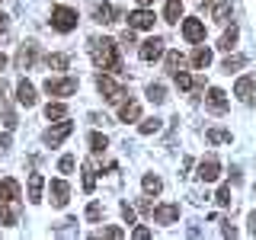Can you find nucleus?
Segmentation results:
<instances>
[{"mask_svg":"<svg viewBox=\"0 0 256 240\" xmlns=\"http://www.w3.org/2000/svg\"><path fill=\"white\" fill-rule=\"evenodd\" d=\"M148 100L154 102V106L166 102V86H164V84H150V86H148Z\"/></svg>","mask_w":256,"mask_h":240,"instance_id":"nucleus-29","label":"nucleus"},{"mask_svg":"<svg viewBox=\"0 0 256 240\" xmlns=\"http://www.w3.org/2000/svg\"><path fill=\"white\" fill-rule=\"evenodd\" d=\"M150 4H154V0H138V6H150Z\"/></svg>","mask_w":256,"mask_h":240,"instance_id":"nucleus-51","label":"nucleus"},{"mask_svg":"<svg viewBox=\"0 0 256 240\" xmlns=\"http://www.w3.org/2000/svg\"><path fill=\"white\" fill-rule=\"evenodd\" d=\"M45 93L48 96H74L77 93V80L74 77H48L45 80Z\"/></svg>","mask_w":256,"mask_h":240,"instance_id":"nucleus-4","label":"nucleus"},{"mask_svg":"<svg viewBox=\"0 0 256 240\" xmlns=\"http://www.w3.org/2000/svg\"><path fill=\"white\" fill-rule=\"evenodd\" d=\"M42 189H45V176L32 173L29 176V202H42Z\"/></svg>","mask_w":256,"mask_h":240,"instance_id":"nucleus-21","label":"nucleus"},{"mask_svg":"<svg viewBox=\"0 0 256 240\" xmlns=\"http://www.w3.org/2000/svg\"><path fill=\"white\" fill-rule=\"evenodd\" d=\"M4 125H6V132H13V128H16V112L6 106V102H4Z\"/></svg>","mask_w":256,"mask_h":240,"instance_id":"nucleus-37","label":"nucleus"},{"mask_svg":"<svg viewBox=\"0 0 256 240\" xmlns=\"http://www.w3.org/2000/svg\"><path fill=\"white\" fill-rule=\"evenodd\" d=\"M160 54H164V38H160V36H150L148 42H141V48H138V58L144 64H154Z\"/></svg>","mask_w":256,"mask_h":240,"instance_id":"nucleus-5","label":"nucleus"},{"mask_svg":"<svg viewBox=\"0 0 256 240\" xmlns=\"http://www.w3.org/2000/svg\"><path fill=\"white\" fill-rule=\"evenodd\" d=\"M118 118H122V122H138V118H141V106L134 100L122 102V106H118Z\"/></svg>","mask_w":256,"mask_h":240,"instance_id":"nucleus-20","label":"nucleus"},{"mask_svg":"<svg viewBox=\"0 0 256 240\" xmlns=\"http://www.w3.org/2000/svg\"><path fill=\"white\" fill-rule=\"evenodd\" d=\"M90 122H96V125H106L109 118H106V116H96V112H93V116H90Z\"/></svg>","mask_w":256,"mask_h":240,"instance_id":"nucleus-48","label":"nucleus"},{"mask_svg":"<svg viewBox=\"0 0 256 240\" xmlns=\"http://www.w3.org/2000/svg\"><path fill=\"white\" fill-rule=\"evenodd\" d=\"M205 141L208 144H230V132H224V128H208Z\"/></svg>","mask_w":256,"mask_h":240,"instance_id":"nucleus-27","label":"nucleus"},{"mask_svg":"<svg viewBox=\"0 0 256 240\" xmlns=\"http://www.w3.org/2000/svg\"><path fill=\"white\" fill-rule=\"evenodd\" d=\"M6 150H10V132L0 134V154H6Z\"/></svg>","mask_w":256,"mask_h":240,"instance_id":"nucleus-43","label":"nucleus"},{"mask_svg":"<svg viewBox=\"0 0 256 240\" xmlns=\"http://www.w3.org/2000/svg\"><path fill=\"white\" fill-rule=\"evenodd\" d=\"M246 224H250V228H246V230H250V234L256 237V212H250V218H246Z\"/></svg>","mask_w":256,"mask_h":240,"instance_id":"nucleus-45","label":"nucleus"},{"mask_svg":"<svg viewBox=\"0 0 256 240\" xmlns=\"http://www.w3.org/2000/svg\"><path fill=\"white\" fill-rule=\"evenodd\" d=\"M148 237H150L148 228H134V240H148Z\"/></svg>","mask_w":256,"mask_h":240,"instance_id":"nucleus-44","label":"nucleus"},{"mask_svg":"<svg viewBox=\"0 0 256 240\" xmlns=\"http://www.w3.org/2000/svg\"><path fill=\"white\" fill-rule=\"evenodd\" d=\"M70 132H74V122H58L54 128L45 132V144H48V148H58L64 138H70Z\"/></svg>","mask_w":256,"mask_h":240,"instance_id":"nucleus-13","label":"nucleus"},{"mask_svg":"<svg viewBox=\"0 0 256 240\" xmlns=\"http://www.w3.org/2000/svg\"><path fill=\"white\" fill-rule=\"evenodd\" d=\"M202 10L214 16V22H230V0H202Z\"/></svg>","mask_w":256,"mask_h":240,"instance_id":"nucleus-10","label":"nucleus"},{"mask_svg":"<svg viewBox=\"0 0 256 240\" xmlns=\"http://www.w3.org/2000/svg\"><path fill=\"white\" fill-rule=\"evenodd\" d=\"M45 118H48V122H61V118H68V106H64V102H48V106H45Z\"/></svg>","mask_w":256,"mask_h":240,"instance_id":"nucleus-23","label":"nucleus"},{"mask_svg":"<svg viewBox=\"0 0 256 240\" xmlns=\"http://www.w3.org/2000/svg\"><path fill=\"white\" fill-rule=\"evenodd\" d=\"M173 77H176V86H180L182 93H189V90H192V77L186 74V70H176Z\"/></svg>","mask_w":256,"mask_h":240,"instance_id":"nucleus-35","label":"nucleus"},{"mask_svg":"<svg viewBox=\"0 0 256 240\" xmlns=\"http://www.w3.org/2000/svg\"><path fill=\"white\" fill-rule=\"evenodd\" d=\"M77 10H70V6H52V29L58 32H74L77 29Z\"/></svg>","mask_w":256,"mask_h":240,"instance_id":"nucleus-3","label":"nucleus"},{"mask_svg":"<svg viewBox=\"0 0 256 240\" xmlns=\"http://www.w3.org/2000/svg\"><path fill=\"white\" fill-rule=\"evenodd\" d=\"M4 68H6V54L0 52V70H4Z\"/></svg>","mask_w":256,"mask_h":240,"instance_id":"nucleus-50","label":"nucleus"},{"mask_svg":"<svg viewBox=\"0 0 256 240\" xmlns=\"http://www.w3.org/2000/svg\"><path fill=\"white\" fill-rule=\"evenodd\" d=\"M106 148H109V138H106V134H100V132H93L90 134V150H93V154H102Z\"/></svg>","mask_w":256,"mask_h":240,"instance_id":"nucleus-32","label":"nucleus"},{"mask_svg":"<svg viewBox=\"0 0 256 240\" xmlns=\"http://www.w3.org/2000/svg\"><path fill=\"white\" fill-rule=\"evenodd\" d=\"M214 202L228 208V205H230V186H221V189H218V196H214Z\"/></svg>","mask_w":256,"mask_h":240,"instance_id":"nucleus-38","label":"nucleus"},{"mask_svg":"<svg viewBox=\"0 0 256 240\" xmlns=\"http://www.w3.org/2000/svg\"><path fill=\"white\" fill-rule=\"evenodd\" d=\"M205 106L214 112V116H224V112H228V93L224 90H218V86H208V93H205Z\"/></svg>","mask_w":256,"mask_h":240,"instance_id":"nucleus-8","label":"nucleus"},{"mask_svg":"<svg viewBox=\"0 0 256 240\" xmlns=\"http://www.w3.org/2000/svg\"><path fill=\"white\" fill-rule=\"evenodd\" d=\"M0 202H20V182L13 176L0 180Z\"/></svg>","mask_w":256,"mask_h":240,"instance_id":"nucleus-18","label":"nucleus"},{"mask_svg":"<svg viewBox=\"0 0 256 240\" xmlns=\"http://www.w3.org/2000/svg\"><path fill=\"white\" fill-rule=\"evenodd\" d=\"M160 128H164V122H160V118L154 116V118H144V122L138 125V132H141V134H157Z\"/></svg>","mask_w":256,"mask_h":240,"instance_id":"nucleus-33","label":"nucleus"},{"mask_svg":"<svg viewBox=\"0 0 256 240\" xmlns=\"http://www.w3.org/2000/svg\"><path fill=\"white\" fill-rule=\"evenodd\" d=\"M253 189H256V186H253Z\"/></svg>","mask_w":256,"mask_h":240,"instance_id":"nucleus-52","label":"nucleus"},{"mask_svg":"<svg viewBox=\"0 0 256 240\" xmlns=\"http://www.w3.org/2000/svg\"><path fill=\"white\" fill-rule=\"evenodd\" d=\"M237 36H240L237 26H230V29H228V32H224V36L218 38V48H221V52H230V48L237 45Z\"/></svg>","mask_w":256,"mask_h":240,"instance_id":"nucleus-28","label":"nucleus"},{"mask_svg":"<svg viewBox=\"0 0 256 240\" xmlns=\"http://www.w3.org/2000/svg\"><path fill=\"white\" fill-rule=\"evenodd\" d=\"M20 221V202H0V224L13 228Z\"/></svg>","mask_w":256,"mask_h":240,"instance_id":"nucleus-19","label":"nucleus"},{"mask_svg":"<svg viewBox=\"0 0 256 240\" xmlns=\"http://www.w3.org/2000/svg\"><path fill=\"white\" fill-rule=\"evenodd\" d=\"M96 189V170H93V164L86 160L84 164V192H93Z\"/></svg>","mask_w":256,"mask_h":240,"instance_id":"nucleus-30","label":"nucleus"},{"mask_svg":"<svg viewBox=\"0 0 256 240\" xmlns=\"http://www.w3.org/2000/svg\"><path fill=\"white\" fill-rule=\"evenodd\" d=\"M96 90H100L102 96H106V102H125V96H128V90L122 84H116L109 74H100L96 77Z\"/></svg>","mask_w":256,"mask_h":240,"instance_id":"nucleus-2","label":"nucleus"},{"mask_svg":"<svg viewBox=\"0 0 256 240\" xmlns=\"http://www.w3.org/2000/svg\"><path fill=\"white\" fill-rule=\"evenodd\" d=\"M36 58H38V45L36 42H22L20 52H16V68H20V70H29L32 64H36Z\"/></svg>","mask_w":256,"mask_h":240,"instance_id":"nucleus-12","label":"nucleus"},{"mask_svg":"<svg viewBox=\"0 0 256 240\" xmlns=\"http://www.w3.org/2000/svg\"><path fill=\"white\" fill-rule=\"evenodd\" d=\"M96 237H112V240H118V237H125V230H122V228H102Z\"/></svg>","mask_w":256,"mask_h":240,"instance_id":"nucleus-39","label":"nucleus"},{"mask_svg":"<svg viewBox=\"0 0 256 240\" xmlns=\"http://www.w3.org/2000/svg\"><path fill=\"white\" fill-rule=\"evenodd\" d=\"M74 166H77V160H74V157H70V154H68V157H61V164H58V170H61V173H70V170H74Z\"/></svg>","mask_w":256,"mask_h":240,"instance_id":"nucleus-40","label":"nucleus"},{"mask_svg":"<svg viewBox=\"0 0 256 240\" xmlns=\"http://www.w3.org/2000/svg\"><path fill=\"white\" fill-rule=\"evenodd\" d=\"M234 96H237L240 102H246V106H250V102L256 100V74L240 77L237 84H234Z\"/></svg>","mask_w":256,"mask_h":240,"instance_id":"nucleus-6","label":"nucleus"},{"mask_svg":"<svg viewBox=\"0 0 256 240\" xmlns=\"http://www.w3.org/2000/svg\"><path fill=\"white\" fill-rule=\"evenodd\" d=\"M122 218H125L128 224H134V208L128 205V202H122Z\"/></svg>","mask_w":256,"mask_h":240,"instance_id":"nucleus-41","label":"nucleus"},{"mask_svg":"<svg viewBox=\"0 0 256 240\" xmlns=\"http://www.w3.org/2000/svg\"><path fill=\"white\" fill-rule=\"evenodd\" d=\"M244 64H246V58H244V54H234V58H224L221 70H224V74H234L237 68H244Z\"/></svg>","mask_w":256,"mask_h":240,"instance_id":"nucleus-34","label":"nucleus"},{"mask_svg":"<svg viewBox=\"0 0 256 240\" xmlns=\"http://www.w3.org/2000/svg\"><path fill=\"white\" fill-rule=\"evenodd\" d=\"M141 186H144V192L148 196H157L160 189H164V180H160L157 173H144V180H141Z\"/></svg>","mask_w":256,"mask_h":240,"instance_id":"nucleus-24","label":"nucleus"},{"mask_svg":"<svg viewBox=\"0 0 256 240\" xmlns=\"http://www.w3.org/2000/svg\"><path fill=\"white\" fill-rule=\"evenodd\" d=\"M100 218H102V205L90 202V205H86V221H100Z\"/></svg>","mask_w":256,"mask_h":240,"instance_id":"nucleus-36","label":"nucleus"},{"mask_svg":"<svg viewBox=\"0 0 256 240\" xmlns=\"http://www.w3.org/2000/svg\"><path fill=\"white\" fill-rule=\"evenodd\" d=\"M182 38H186V42H192V45L205 42V22H202V20H196V16L182 20Z\"/></svg>","mask_w":256,"mask_h":240,"instance_id":"nucleus-7","label":"nucleus"},{"mask_svg":"<svg viewBox=\"0 0 256 240\" xmlns=\"http://www.w3.org/2000/svg\"><path fill=\"white\" fill-rule=\"evenodd\" d=\"M138 208H141V212H144V214H150V212H154V205H150V202H148V198H141V202H138Z\"/></svg>","mask_w":256,"mask_h":240,"instance_id":"nucleus-46","label":"nucleus"},{"mask_svg":"<svg viewBox=\"0 0 256 240\" xmlns=\"http://www.w3.org/2000/svg\"><path fill=\"white\" fill-rule=\"evenodd\" d=\"M16 102H20V106H26V109H32L38 102L36 86H32L29 80H20V84H16Z\"/></svg>","mask_w":256,"mask_h":240,"instance_id":"nucleus-15","label":"nucleus"},{"mask_svg":"<svg viewBox=\"0 0 256 240\" xmlns=\"http://www.w3.org/2000/svg\"><path fill=\"white\" fill-rule=\"evenodd\" d=\"M182 68H186V58H182L180 52L166 54V70H170V74H176V70H182Z\"/></svg>","mask_w":256,"mask_h":240,"instance_id":"nucleus-31","label":"nucleus"},{"mask_svg":"<svg viewBox=\"0 0 256 240\" xmlns=\"http://www.w3.org/2000/svg\"><path fill=\"white\" fill-rule=\"evenodd\" d=\"M218 176H221V164H218L214 154H208L202 164H198V180H202V182H214Z\"/></svg>","mask_w":256,"mask_h":240,"instance_id":"nucleus-14","label":"nucleus"},{"mask_svg":"<svg viewBox=\"0 0 256 240\" xmlns=\"http://www.w3.org/2000/svg\"><path fill=\"white\" fill-rule=\"evenodd\" d=\"M68 196H70V186L64 180H52V182H48V198H52L54 208H64V205H68Z\"/></svg>","mask_w":256,"mask_h":240,"instance_id":"nucleus-11","label":"nucleus"},{"mask_svg":"<svg viewBox=\"0 0 256 240\" xmlns=\"http://www.w3.org/2000/svg\"><path fill=\"white\" fill-rule=\"evenodd\" d=\"M122 45H134V29H132V26L122 32Z\"/></svg>","mask_w":256,"mask_h":240,"instance_id":"nucleus-42","label":"nucleus"},{"mask_svg":"<svg viewBox=\"0 0 256 240\" xmlns=\"http://www.w3.org/2000/svg\"><path fill=\"white\" fill-rule=\"evenodd\" d=\"M150 218H154V224H176V221H180V205H176V202L157 205L154 212H150Z\"/></svg>","mask_w":256,"mask_h":240,"instance_id":"nucleus-9","label":"nucleus"},{"mask_svg":"<svg viewBox=\"0 0 256 240\" xmlns=\"http://www.w3.org/2000/svg\"><path fill=\"white\" fill-rule=\"evenodd\" d=\"M6 22H10V20H6V13H0V32H6Z\"/></svg>","mask_w":256,"mask_h":240,"instance_id":"nucleus-49","label":"nucleus"},{"mask_svg":"<svg viewBox=\"0 0 256 240\" xmlns=\"http://www.w3.org/2000/svg\"><path fill=\"white\" fill-rule=\"evenodd\" d=\"M180 16H182V0H166L164 20H166V22H180Z\"/></svg>","mask_w":256,"mask_h":240,"instance_id":"nucleus-25","label":"nucleus"},{"mask_svg":"<svg viewBox=\"0 0 256 240\" xmlns=\"http://www.w3.org/2000/svg\"><path fill=\"white\" fill-rule=\"evenodd\" d=\"M68 64H70V54H48L45 58L48 70H68Z\"/></svg>","mask_w":256,"mask_h":240,"instance_id":"nucleus-26","label":"nucleus"},{"mask_svg":"<svg viewBox=\"0 0 256 240\" xmlns=\"http://www.w3.org/2000/svg\"><path fill=\"white\" fill-rule=\"evenodd\" d=\"M128 26L132 29H154V13H150L148 6H141V10L128 13Z\"/></svg>","mask_w":256,"mask_h":240,"instance_id":"nucleus-16","label":"nucleus"},{"mask_svg":"<svg viewBox=\"0 0 256 240\" xmlns=\"http://www.w3.org/2000/svg\"><path fill=\"white\" fill-rule=\"evenodd\" d=\"M180 170H182V173H180V176H186V173H189V170H192V157H186V160H182V166H180Z\"/></svg>","mask_w":256,"mask_h":240,"instance_id":"nucleus-47","label":"nucleus"},{"mask_svg":"<svg viewBox=\"0 0 256 240\" xmlns=\"http://www.w3.org/2000/svg\"><path fill=\"white\" fill-rule=\"evenodd\" d=\"M93 20L100 22V26H109V22L118 20V13H116V6H112V4H96L93 6Z\"/></svg>","mask_w":256,"mask_h":240,"instance_id":"nucleus-17","label":"nucleus"},{"mask_svg":"<svg viewBox=\"0 0 256 240\" xmlns=\"http://www.w3.org/2000/svg\"><path fill=\"white\" fill-rule=\"evenodd\" d=\"M208 64H212V48H205V45H198L196 52H192V68H198V70H205Z\"/></svg>","mask_w":256,"mask_h":240,"instance_id":"nucleus-22","label":"nucleus"},{"mask_svg":"<svg viewBox=\"0 0 256 240\" xmlns=\"http://www.w3.org/2000/svg\"><path fill=\"white\" fill-rule=\"evenodd\" d=\"M90 58L100 70H112V74H122V58H118V45L116 38H90Z\"/></svg>","mask_w":256,"mask_h":240,"instance_id":"nucleus-1","label":"nucleus"}]
</instances>
